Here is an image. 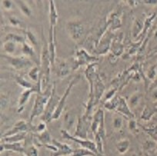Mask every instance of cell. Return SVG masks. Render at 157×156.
<instances>
[{"mask_svg":"<svg viewBox=\"0 0 157 156\" xmlns=\"http://www.w3.org/2000/svg\"><path fill=\"white\" fill-rule=\"evenodd\" d=\"M78 79H79V75H77V76H75V78H72V81L70 82L69 86H68L67 88H66V91H65V92L63 93V95L60 97V99L58 102V105H57L56 109L55 112H54L53 116H52V121L59 119L60 116H61V115L63 114V109H64L65 105H66V100H67V97L69 96V95L70 94L71 90H72L74 85H75V83L78 82Z\"/></svg>","mask_w":157,"mask_h":156,"instance_id":"obj_10","label":"cell"},{"mask_svg":"<svg viewBox=\"0 0 157 156\" xmlns=\"http://www.w3.org/2000/svg\"><path fill=\"white\" fill-rule=\"evenodd\" d=\"M117 90L118 89H116V88L113 87L110 89H109L107 92H105V94H104L103 97H102V98L103 102H105V101H109V100H111L112 98H114V97L116 96V92H117Z\"/></svg>","mask_w":157,"mask_h":156,"instance_id":"obj_39","label":"cell"},{"mask_svg":"<svg viewBox=\"0 0 157 156\" xmlns=\"http://www.w3.org/2000/svg\"><path fill=\"white\" fill-rule=\"evenodd\" d=\"M4 41H11V42H15L16 44H22L25 42V37L20 34H17V33L9 32L6 36Z\"/></svg>","mask_w":157,"mask_h":156,"instance_id":"obj_31","label":"cell"},{"mask_svg":"<svg viewBox=\"0 0 157 156\" xmlns=\"http://www.w3.org/2000/svg\"><path fill=\"white\" fill-rule=\"evenodd\" d=\"M34 135L36 140L39 142V145L46 146V145L51 144V142H52V139L51 137L50 133L49 132L47 129L41 133H38V134Z\"/></svg>","mask_w":157,"mask_h":156,"instance_id":"obj_24","label":"cell"},{"mask_svg":"<svg viewBox=\"0 0 157 156\" xmlns=\"http://www.w3.org/2000/svg\"><path fill=\"white\" fill-rule=\"evenodd\" d=\"M59 14L57 11L56 3L54 1H49V29L56 31V27L58 22Z\"/></svg>","mask_w":157,"mask_h":156,"instance_id":"obj_19","label":"cell"},{"mask_svg":"<svg viewBox=\"0 0 157 156\" xmlns=\"http://www.w3.org/2000/svg\"><path fill=\"white\" fill-rule=\"evenodd\" d=\"M155 149L157 150V142H156V145H155Z\"/></svg>","mask_w":157,"mask_h":156,"instance_id":"obj_52","label":"cell"},{"mask_svg":"<svg viewBox=\"0 0 157 156\" xmlns=\"http://www.w3.org/2000/svg\"><path fill=\"white\" fill-rule=\"evenodd\" d=\"M113 126L116 131H120L123 126V119L121 115L115 116L113 119Z\"/></svg>","mask_w":157,"mask_h":156,"instance_id":"obj_37","label":"cell"},{"mask_svg":"<svg viewBox=\"0 0 157 156\" xmlns=\"http://www.w3.org/2000/svg\"><path fill=\"white\" fill-rule=\"evenodd\" d=\"M14 2L24 16H26V17L32 16V15H33V10H32L31 7L29 6V5L26 2L22 1V0H16V1H14Z\"/></svg>","mask_w":157,"mask_h":156,"instance_id":"obj_27","label":"cell"},{"mask_svg":"<svg viewBox=\"0 0 157 156\" xmlns=\"http://www.w3.org/2000/svg\"><path fill=\"white\" fill-rule=\"evenodd\" d=\"M144 29V21L141 19H136L132 23V39L137 40L139 36H141Z\"/></svg>","mask_w":157,"mask_h":156,"instance_id":"obj_22","label":"cell"},{"mask_svg":"<svg viewBox=\"0 0 157 156\" xmlns=\"http://www.w3.org/2000/svg\"><path fill=\"white\" fill-rule=\"evenodd\" d=\"M141 2H136V1H128V2H126V3L129 4V6L130 7H136L137 6V5L139 3H141Z\"/></svg>","mask_w":157,"mask_h":156,"instance_id":"obj_49","label":"cell"},{"mask_svg":"<svg viewBox=\"0 0 157 156\" xmlns=\"http://www.w3.org/2000/svg\"><path fill=\"white\" fill-rule=\"evenodd\" d=\"M124 49V44L123 42V33L121 32L120 34L115 35L111 44V48H110L111 53L119 58L123 54Z\"/></svg>","mask_w":157,"mask_h":156,"instance_id":"obj_13","label":"cell"},{"mask_svg":"<svg viewBox=\"0 0 157 156\" xmlns=\"http://www.w3.org/2000/svg\"><path fill=\"white\" fill-rule=\"evenodd\" d=\"M142 3L148 4V5H155V4H157V1H143Z\"/></svg>","mask_w":157,"mask_h":156,"instance_id":"obj_50","label":"cell"},{"mask_svg":"<svg viewBox=\"0 0 157 156\" xmlns=\"http://www.w3.org/2000/svg\"><path fill=\"white\" fill-rule=\"evenodd\" d=\"M157 113V107L153 105H146L143 109L140 119L145 122H148L152 119V116Z\"/></svg>","mask_w":157,"mask_h":156,"instance_id":"obj_23","label":"cell"},{"mask_svg":"<svg viewBox=\"0 0 157 156\" xmlns=\"http://www.w3.org/2000/svg\"><path fill=\"white\" fill-rule=\"evenodd\" d=\"M105 20L108 24L109 29L113 32L119 29L122 25L121 16H120V12L119 10H114V11L111 12Z\"/></svg>","mask_w":157,"mask_h":156,"instance_id":"obj_16","label":"cell"},{"mask_svg":"<svg viewBox=\"0 0 157 156\" xmlns=\"http://www.w3.org/2000/svg\"><path fill=\"white\" fill-rule=\"evenodd\" d=\"M115 34L113 31L108 29L97 42L94 52L96 55H103L109 52Z\"/></svg>","mask_w":157,"mask_h":156,"instance_id":"obj_7","label":"cell"},{"mask_svg":"<svg viewBox=\"0 0 157 156\" xmlns=\"http://www.w3.org/2000/svg\"><path fill=\"white\" fill-rule=\"evenodd\" d=\"M43 43L42 47L41 55H40V62H39V66L41 69V75L42 80L44 82L45 86H48L49 82L50 80V70L52 63L50 60V55H49V48H48V44L45 42L44 38L43 39Z\"/></svg>","mask_w":157,"mask_h":156,"instance_id":"obj_2","label":"cell"},{"mask_svg":"<svg viewBox=\"0 0 157 156\" xmlns=\"http://www.w3.org/2000/svg\"><path fill=\"white\" fill-rule=\"evenodd\" d=\"M10 104V98L9 96L5 93H1V110L6 109L7 107L9 106Z\"/></svg>","mask_w":157,"mask_h":156,"instance_id":"obj_44","label":"cell"},{"mask_svg":"<svg viewBox=\"0 0 157 156\" xmlns=\"http://www.w3.org/2000/svg\"><path fill=\"white\" fill-rule=\"evenodd\" d=\"M98 59H99V58L97 56L90 54V52L86 48H78L75 51V56L71 59L72 69H73V71H75L78 69L80 66H87L92 63H97Z\"/></svg>","mask_w":157,"mask_h":156,"instance_id":"obj_3","label":"cell"},{"mask_svg":"<svg viewBox=\"0 0 157 156\" xmlns=\"http://www.w3.org/2000/svg\"><path fill=\"white\" fill-rule=\"evenodd\" d=\"M29 133L27 132H20L15 134L13 135L8 136V137L2 138L1 140H2V142H6V143H13V142H22L25 139H26L27 135Z\"/></svg>","mask_w":157,"mask_h":156,"instance_id":"obj_26","label":"cell"},{"mask_svg":"<svg viewBox=\"0 0 157 156\" xmlns=\"http://www.w3.org/2000/svg\"><path fill=\"white\" fill-rule=\"evenodd\" d=\"M0 151L8 150V151H15V152L22 153L23 154L25 151V146L22 142H13V143H6V142H2L0 145Z\"/></svg>","mask_w":157,"mask_h":156,"instance_id":"obj_20","label":"cell"},{"mask_svg":"<svg viewBox=\"0 0 157 156\" xmlns=\"http://www.w3.org/2000/svg\"><path fill=\"white\" fill-rule=\"evenodd\" d=\"M118 59V57H116V55H114L113 54H110L109 55V60L110 63H115L116 61H117Z\"/></svg>","mask_w":157,"mask_h":156,"instance_id":"obj_48","label":"cell"},{"mask_svg":"<svg viewBox=\"0 0 157 156\" xmlns=\"http://www.w3.org/2000/svg\"><path fill=\"white\" fill-rule=\"evenodd\" d=\"M35 127L36 125H33V123L29 122H26L25 120H19L16 122L13 127L10 128L9 131L4 133L2 135V138L8 137V136L13 135L15 134L20 132H27V133H35Z\"/></svg>","mask_w":157,"mask_h":156,"instance_id":"obj_11","label":"cell"},{"mask_svg":"<svg viewBox=\"0 0 157 156\" xmlns=\"http://www.w3.org/2000/svg\"><path fill=\"white\" fill-rule=\"evenodd\" d=\"M22 53L23 55L31 59L33 62H36L37 63L38 59L36 57L34 48H33V45H29L28 42H25L22 44Z\"/></svg>","mask_w":157,"mask_h":156,"instance_id":"obj_25","label":"cell"},{"mask_svg":"<svg viewBox=\"0 0 157 156\" xmlns=\"http://www.w3.org/2000/svg\"><path fill=\"white\" fill-rule=\"evenodd\" d=\"M9 22L10 25L14 27H19V28H23V23L19 19H18L16 16H10L9 17Z\"/></svg>","mask_w":157,"mask_h":156,"instance_id":"obj_43","label":"cell"},{"mask_svg":"<svg viewBox=\"0 0 157 156\" xmlns=\"http://www.w3.org/2000/svg\"><path fill=\"white\" fill-rule=\"evenodd\" d=\"M1 58L7 61L8 64L18 71L32 69L33 67V61L31 59L25 55H9L6 54H1Z\"/></svg>","mask_w":157,"mask_h":156,"instance_id":"obj_4","label":"cell"},{"mask_svg":"<svg viewBox=\"0 0 157 156\" xmlns=\"http://www.w3.org/2000/svg\"><path fill=\"white\" fill-rule=\"evenodd\" d=\"M75 119H76V114L73 110L66 111V112L64 114V119H63L64 129L67 131H70L75 125Z\"/></svg>","mask_w":157,"mask_h":156,"instance_id":"obj_21","label":"cell"},{"mask_svg":"<svg viewBox=\"0 0 157 156\" xmlns=\"http://www.w3.org/2000/svg\"><path fill=\"white\" fill-rule=\"evenodd\" d=\"M60 99V97L56 94V83L53 82V88H52V92L51 98L49 99V102H48L47 105L46 107L44 113L42 116V119L43 122H49L52 121V117L53 116L54 112H55L56 109L57 105Z\"/></svg>","mask_w":157,"mask_h":156,"instance_id":"obj_8","label":"cell"},{"mask_svg":"<svg viewBox=\"0 0 157 156\" xmlns=\"http://www.w3.org/2000/svg\"><path fill=\"white\" fill-rule=\"evenodd\" d=\"M61 134L63 139H67V140H71L72 142H75V143H78V145L82 146V148H86V149L93 151L97 156H99V153L97 150V147H96L95 142H93V141L89 140V139H78V138H76L75 136L70 135L69 131H67L65 129L61 130Z\"/></svg>","mask_w":157,"mask_h":156,"instance_id":"obj_9","label":"cell"},{"mask_svg":"<svg viewBox=\"0 0 157 156\" xmlns=\"http://www.w3.org/2000/svg\"><path fill=\"white\" fill-rule=\"evenodd\" d=\"M25 156H39V152L36 145L32 144L29 146L25 147V151L23 153Z\"/></svg>","mask_w":157,"mask_h":156,"instance_id":"obj_38","label":"cell"},{"mask_svg":"<svg viewBox=\"0 0 157 156\" xmlns=\"http://www.w3.org/2000/svg\"><path fill=\"white\" fill-rule=\"evenodd\" d=\"M155 145L156 144L154 142V140H147L144 143V148L146 150H150L152 148H155Z\"/></svg>","mask_w":157,"mask_h":156,"instance_id":"obj_47","label":"cell"},{"mask_svg":"<svg viewBox=\"0 0 157 156\" xmlns=\"http://www.w3.org/2000/svg\"><path fill=\"white\" fill-rule=\"evenodd\" d=\"M130 147V142L128 139H123L116 143V148L119 154H124L129 151Z\"/></svg>","mask_w":157,"mask_h":156,"instance_id":"obj_28","label":"cell"},{"mask_svg":"<svg viewBox=\"0 0 157 156\" xmlns=\"http://www.w3.org/2000/svg\"><path fill=\"white\" fill-rule=\"evenodd\" d=\"M72 61L67 59H60L58 62L56 68V75L59 78H65L72 72Z\"/></svg>","mask_w":157,"mask_h":156,"instance_id":"obj_17","label":"cell"},{"mask_svg":"<svg viewBox=\"0 0 157 156\" xmlns=\"http://www.w3.org/2000/svg\"><path fill=\"white\" fill-rule=\"evenodd\" d=\"M52 88H53V83L48 86L47 88L42 92L36 93L34 105L32 108L29 122L33 123V121L34 120L35 118L43 116L45 109H46V105H47L48 102L51 98V95H52Z\"/></svg>","mask_w":157,"mask_h":156,"instance_id":"obj_1","label":"cell"},{"mask_svg":"<svg viewBox=\"0 0 157 156\" xmlns=\"http://www.w3.org/2000/svg\"><path fill=\"white\" fill-rule=\"evenodd\" d=\"M117 101H118V95H116L111 100L104 102V108L108 111H116V105H117Z\"/></svg>","mask_w":157,"mask_h":156,"instance_id":"obj_35","label":"cell"},{"mask_svg":"<svg viewBox=\"0 0 157 156\" xmlns=\"http://www.w3.org/2000/svg\"><path fill=\"white\" fill-rule=\"evenodd\" d=\"M105 87L103 82L101 79L99 74L96 75V80H95L94 84V92H93V100H94V105L96 106L98 103L102 100L104 94H105Z\"/></svg>","mask_w":157,"mask_h":156,"instance_id":"obj_15","label":"cell"},{"mask_svg":"<svg viewBox=\"0 0 157 156\" xmlns=\"http://www.w3.org/2000/svg\"><path fill=\"white\" fill-rule=\"evenodd\" d=\"M128 128H129V131L132 133H137L139 131L138 128V124H137L136 121L135 119H129L128 122Z\"/></svg>","mask_w":157,"mask_h":156,"instance_id":"obj_45","label":"cell"},{"mask_svg":"<svg viewBox=\"0 0 157 156\" xmlns=\"http://www.w3.org/2000/svg\"><path fill=\"white\" fill-rule=\"evenodd\" d=\"M17 44L11 41H3L2 43V50L6 53V55H13L16 49Z\"/></svg>","mask_w":157,"mask_h":156,"instance_id":"obj_33","label":"cell"},{"mask_svg":"<svg viewBox=\"0 0 157 156\" xmlns=\"http://www.w3.org/2000/svg\"><path fill=\"white\" fill-rule=\"evenodd\" d=\"M25 35H26V38L29 41L30 43L32 44V45L33 46H37L38 39L36 35L34 34V32H32L30 29H26L25 30Z\"/></svg>","mask_w":157,"mask_h":156,"instance_id":"obj_40","label":"cell"},{"mask_svg":"<svg viewBox=\"0 0 157 156\" xmlns=\"http://www.w3.org/2000/svg\"><path fill=\"white\" fill-rule=\"evenodd\" d=\"M52 143L56 147V151L52 153V156H70L73 153L74 149L68 144L60 142L56 139H52Z\"/></svg>","mask_w":157,"mask_h":156,"instance_id":"obj_18","label":"cell"},{"mask_svg":"<svg viewBox=\"0 0 157 156\" xmlns=\"http://www.w3.org/2000/svg\"><path fill=\"white\" fill-rule=\"evenodd\" d=\"M155 17V13H153V14H152V15H150V16H148V17L144 20V29H143V33H142V35H141L142 39H143V36L146 34V32H148V29H149L150 28L151 25H152V22H153Z\"/></svg>","mask_w":157,"mask_h":156,"instance_id":"obj_36","label":"cell"},{"mask_svg":"<svg viewBox=\"0 0 157 156\" xmlns=\"http://www.w3.org/2000/svg\"><path fill=\"white\" fill-rule=\"evenodd\" d=\"M142 97H143V95H142L141 92H133V93L129 96V99L127 100V102L128 104H129L131 109L136 108L139 105H140V101H141L142 100Z\"/></svg>","mask_w":157,"mask_h":156,"instance_id":"obj_29","label":"cell"},{"mask_svg":"<svg viewBox=\"0 0 157 156\" xmlns=\"http://www.w3.org/2000/svg\"><path fill=\"white\" fill-rule=\"evenodd\" d=\"M1 6H2V9L5 10L6 11H12L14 10L15 8V2L10 0H2L1 2Z\"/></svg>","mask_w":157,"mask_h":156,"instance_id":"obj_41","label":"cell"},{"mask_svg":"<svg viewBox=\"0 0 157 156\" xmlns=\"http://www.w3.org/2000/svg\"><path fill=\"white\" fill-rule=\"evenodd\" d=\"M66 28L71 39L76 42L82 39L86 32L85 25L82 21L78 19H74L68 21L66 22Z\"/></svg>","mask_w":157,"mask_h":156,"instance_id":"obj_5","label":"cell"},{"mask_svg":"<svg viewBox=\"0 0 157 156\" xmlns=\"http://www.w3.org/2000/svg\"><path fill=\"white\" fill-rule=\"evenodd\" d=\"M70 156H97L93 151L84 148H78L74 149L73 153Z\"/></svg>","mask_w":157,"mask_h":156,"instance_id":"obj_34","label":"cell"},{"mask_svg":"<svg viewBox=\"0 0 157 156\" xmlns=\"http://www.w3.org/2000/svg\"><path fill=\"white\" fill-rule=\"evenodd\" d=\"M15 81L16 82L19 86H20L21 87L25 89H34L36 86V83H33L31 82H29V80L25 79L23 76L22 75H16L15 76Z\"/></svg>","mask_w":157,"mask_h":156,"instance_id":"obj_30","label":"cell"},{"mask_svg":"<svg viewBox=\"0 0 157 156\" xmlns=\"http://www.w3.org/2000/svg\"><path fill=\"white\" fill-rule=\"evenodd\" d=\"M46 122H41L38 125H36L35 127V133L34 134H38V133H41L43 131H46Z\"/></svg>","mask_w":157,"mask_h":156,"instance_id":"obj_46","label":"cell"},{"mask_svg":"<svg viewBox=\"0 0 157 156\" xmlns=\"http://www.w3.org/2000/svg\"><path fill=\"white\" fill-rule=\"evenodd\" d=\"M87 121H89V119L84 118L83 116L78 117L76 128H75V131L74 132L73 136L78 138V139H87V137H88Z\"/></svg>","mask_w":157,"mask_h":156,"instance_id":"obj_14","label":"cell"},{"mask_svg":"<svg viewBox=\"0 0 157 156\" xmlns=\"http://www.w3.org/2000/svg\"><path fill=\"white\" fill-rule=\"evenodd\" d=\"M116 111L120 113L121 116H125L128 119H133L136 118L135 114L132 112L127 101L121 95H118V101Z\"/></svg>","mask_w":157,"mask_h":156,"instance_id":"obj_12","label":"cell"},{"mask_svg":"<svg viewBox=\"0 0 157 156\" xmlns=\"http://www.w3.org/2000/svg\"><path fill=\"white\" fill-rule=\"evenodd\" d=\"M132 156H138V155H137V154H132Z\"/></svg>","mask_w":157,"mask_h":156,"instance_id":"obj_51","label":"cell"},{"mask_svg":"<svg viewBox=\"0 0 157 156\" xmlns=\"http://www.w3.org/2000/svg\"><path fill=\"white\" fill-rule=\"evenodd\" d=\"M90 128L94 135H99L105 139V113L102 108H99L93 116Z\"/></svg>","mask_w":157,"mask_h":156,"instance_id":"obj_6","label":"cell"},{"mask_svg":"<svg viewBox=\"0 0 157 156\" xmlns=\"http://www.w3.org/2000/svg\"><path fill=\"white\" fill-rule=\"evenodd\" d=\"M157 75V63L155 64L152 65L148 70L147 73H146V76L148 77L149 79L155 80V76Z\"/></svg>","mask_w":157,"mask_h":156,"instance_id":"obj_42","label":"cell"},{"mask_svg":"<svg viewBox=\"0 0 157 156\" xmlns=\"http://www.w3.org/2000/svg\"><path fill=\"white\" fill-rule=\"evenodd\" d=\"M28 75L30 79L33 80V82H36V83L39 81V79L42 78L41 75V69L40 66H33L32 69H29L28 72Z\"/></svg>","mask_w":157,"mask_h":156,"instance_id":"obj_32","label":"cell"}]
</instances>
